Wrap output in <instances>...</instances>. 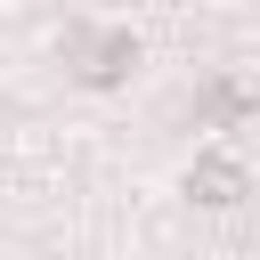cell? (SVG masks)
<instances>
[{
    "instance_id": "6da1fadb",
    "label": "cell",
    "mask_w": 260,
    "mask_h": 260,
    "mask_svg": "<svg viewBox=\"0 0 260 260\" xmlns=\"http://www.w3.org/2000/svg\"><path fill=\"white\" fill-rule=\"evenodd\" d=\"M187 187H203V203H236V187H244V179H236L228 162H203V171H195Z\"/></svg>"
}]
</instances>
